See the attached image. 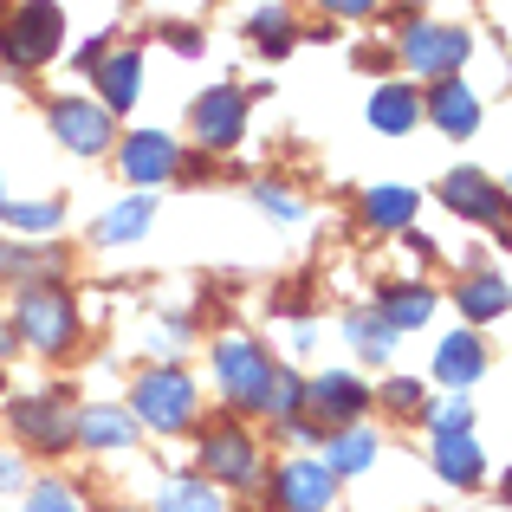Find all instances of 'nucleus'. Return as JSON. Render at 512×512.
<instances>
[{"instance_id":"nucleus-1","label":"nucleus","mask_w":512,"mask_h":512,"mask_svg":"<svg viewBox=\"0 0 512 512\" xmlns=\"http://www.w3.org/2000/svg\"><path fill=\"white\" fill-rule=\"evenodd\" d=\"M13 331L39 350V357H65L78 344V299L59 286H26L13 299Z\"/></svg>"},{"instance_id":"nucleus-2","label":"nucleus","mask_w":512,"mask_h":512,"mask_svg":"<svg viewBox=\"0 0 512 512\" xmlns=\"http://www.w3.org/2000/svg\"><path fill=\"white\" fill-rule=\"evenodd\" d=\"M130 415H137L143 428H156V435H182L188 422H195V383H188V370H143L137 383H130Z\"/></svg>"},{"instance_id":"nucleus-3","label":"nucleus","mask_w":512,"mask_h":512,"mask_svg":"<svg viewBox=\"0 0 512 512\" xmlns=\"http://www.w3.org/2000/svg\"><path fill=\"white\" fill-rule=\"evenodd\" d=\"M59 39H65L59 0H20V13L0 26V52H7L20 72H39V65L59 52Z\"/></svg>"},{"instance_id":"nucleus-4","label":"nucleus","mask_w":512,"mask_h":512,"mask_svg":"<svg viewBox=\"0 0 512 512\" xmlns=\"http://www.w3.org/2000/svg\"><path fill=\"white\" fill-rule=\"evenodd\" d=\"M273 370H279V363L266 357L253 338H221V344H214V376H221V389H227L234 409H260Z\"/></svg>"},{"instance_id":"nucleus-5","label":"nucleus","mask_w":512,"mask_h":512,"mask_svg":"<svg viewBox=\"0 0 512 512\" xmlns=\"http://www.w3.org/2000/svg\"><path fill=\"white\" fill-rule=\"evenodd\" d=\"M201 467H208V480H221V487H253L266 461H260V441H253L234 415H221V422L201 435Z\"/></svg>"},{"instance_id":"nucleus-6","label":"nucleus","mask_w":512,"mask_h":512,"mask_svg":"<svg viewBox=\"0 0 512 512\" xmlns=\"http://www.w3.org/2000/svg\"><path fill=\"white\" fill-rule=\"evenodd\" d=\"M188 124H195V143H201V150H234L240 130H247V91H234V85L201 91L195 111H188Z\"/></svg>"},{"instance_id":"nucleus-7","label":"nucleus","mask_w":512,"mask_h":512,"mask_svg":"<svg viewBox=\"0 0 512 512\" xmlns=\"http://www.w3.org/2000/svg\"><path fill=\"white\" fill-rule=\"evenodd\" d=\"M52 137H59L72 156H104L117 143L111 137V111L91 104V98H59L52 104Z\"/></svg>"},{"instance_id":"nucleus-8","label":"nucleus","mask_w":512,"mask_h":512,"mask_svg":"<svg viewBox=\"0 0 512 512\" xmlns=\"http://www.w3.org/2000/svg\"><path fill=\"white\" fill-rule=\"evenodd\" d=\"M467 52H474V39H467L461 26H409V33H402V59L428 78H454Z\"/></svg>"},{"instance_id":"nucleus-9","label":"nucleus","mask_w":512,"mask_h":512,"mask_svg":"<svg viewBox=\"0 0 512 512\" xmlns=\"http://www.w3.org/2000/svg\"><path fill=\"white\" fill-rule=\"evenodd\" d=\"M363 409H370V389H363L350 370H325V376L305 383V415L325 422V428H350Z\"/></svg>"},{"instance_id":"nucleus-10","label":"nucleus","mask_w":512,"mask_h":512,"mask_svg":"<svg viewBox=\"0 0 512 512\" xmlns=\"http://www.w3.org/2000/svg\"><path fill=\"white\" fill-rule=\"evenodd\" d=\"M13 428H20V441L39 448V454H65V448H72V409H65L59 396L13 402Z\"/></svg>"},{"instance_id":"nucleus-11","label":"nucleus","mask_w":512,"mask_h":512,"mask_svg":"<svg viewBox=\"0 0 512 512\" xmlns=\"http://www.w3.org/2000/svg\"><path fill=\"white\" fill-rule=\"evenodd\" d=\"M117 169L137 188H150V182H169L182 169V150H175V137H163V130H137L130 143H117Z\"/></svg>"},{"instance_id":"nucleus-12","label":"nucleus","mask_w":512,"mask_h":512,"mask_svg":"<svg viewBox=\"0 0 512 512\" xmlns=\"http://www.w3.org/2000/svg\"><path fill=\"white\" fill-rule=\"evenodd\" d=\"M273 500L286 512H325L338 500V480L325 474V461H286L273 474Z\"/></svg>"},{"instance_id":"nucleus-13","label":"nucleus","mask_w":512,"mask_h":512,"mask_svg":"<svg viewBox=\"0 0 512 512\" xmlns=\"http://www.w3.org/2000/svg\"><path fill=\"white\" fill-rule=\"evenodd\" d=\"M72 441H85V448H98V454H117V448L137 441V415L117 409V402H91V409L72 415Z\"/></svg>"},{"instance_id":"nucleus-14","label":"nucleus","mask_w":512,"mask_h":512,"mask_svg":"<svg viewBox=\"0 0 512 512\" xmlns=\"http://www.w3.org/2000/svg\"><path fill=\"white\" fill-rule=\"evenodd\" d=\"M441 201H448L454 214H467V221H500V182H493L487 169H454L448 182H441Z\"/></svg>"},{"instance_id":"nucleus-15","label":"nucleus","mask_w":512,"mask_h":512,"mask_svg":"<svg viewBox=\"0 0 512 512\" xmlns=\"http://www.w3.org/2000/svg\"><path fill=\"white\" fill-rule=\"evenodd\" d=\"M422 111L435 117L448 137H474V130H480V98L461 85V78H435V91H428Z\"/></svg>"},{"instance_id":"nucleus-16","label":"nucleus","mask_w":512,"mask_h":512,"mask_svg":"<svg viewBox=\"0 0 512 512\" xmlns=\"http://www.w3.org/2000/svg\"><path fill=\"white\" fill-rule=\"evenodd\" d=\"M98 91H104V111H130L143 98V59L137 46H117L98 59Z\"/></svg>"},{"instance_id":"nucleus-17","label":"nucleus","mask_w":512,"mask_h":512,"mask_svg":"<svg viewBox=\"0 0 512 512\" xmlns=\"http://www.w3.org/2000/svg\"><path fill=\"white\" fill-rule=\"evenodd\" d=\"M480 370H487V350H480L474 331H454V338H441V350H435V376H441L448 389H467Z\"/></svg>"},{"instance_id":"nucleus-18","label":"nucleus","mask_w":512,"mask_h":512,"mask_svg":"<svg viewBox=\"0 0 512 512\" xmlns=\"http://www.w3.org/2000/svg\"><path fill=\"white\" fill-rule=\"evenodd\" d=\"M435 474L448 480V487H474V480L487 474V461H480V441H474V435H435Z\"/></svg>"},{"instance_id":"nucleus-19","label":"nucleus","mask_w":512,"mask_h":512,"mask_svg":"<svg viewBox=\"0 0 512 512\" xmlns=\"http://www.w3.org/2000/svg\"><path fill=\"white\" fill-rule=\"evenodd\" d=\"M370 124L389 130V137H409V130L422 124V98H415L409 85H383V91L370 98Z\"/></svg>"},{"instance_id":"nucleus-20","label":"nucleus","mask_w":512,"mask_h":512,"mask_svg":"<svg viewBox=\"0 0 512 512\" xmlns=\"http://www.w3.org/2000/svg\"><path fill=\"white\" fill-rule=\"evenodd\" d=\"M376 461V435L370 428H331V448H325V474L344 480V474H363Z\"/></svg>"},{"instance_id":"nucleus-21","label":"nucleus","mask_w":512,"mask_h":512,"mask_svg":"<svg viewBox=\"0 0 512 512\" xmlns=\"http://www.w3.org/2000/svg\"><path fill=\"white\" fill-rule=\"evenodd\" d=\"M363 221H370V227H383V234L409 227V221H415V188H402V182L370 188V195H363Z\"/></svg>"},{"instance_id":"nucleus-22","label":"nucleus","mask_w":512,"mask_h":512,"mask_svg":"<svg viewBox=\"0 0 512 512\" xmlns=\"http://www.w3.org/2000/svg\"><path fill=\"white\" fill-rule=\"evenodd\" d=\"M344 338H350V350H357V357L389 363V350H396L402 331H389V325H383V312H350V318H344Z\"/></svg>"},{"instance_id":"nucleus-23","label":"nucleus","mask_w":512,"mask_h":512,"mask_svg":"<svg viewBox=\"0 0 512 512\" xmlns=\"http://www.w3.org/2000/svg\"><path fill=\"white\" fill-rule=\"evenodd\" d=\"M383 325L389 331H415V325H428V312H435V292L428 286H396V292H383Z\"/></svg>"},{"instance_id":"nucleus-24","label":"nucleus","mask_w":512,"mask_h":512,"mask_svg":"<svg viewBox=\"0 0 512 512\" xmlns=\"http://www.w3.org/2000/svg\"><path fill=\"white\" fill-rule=\"evenodd\" d=\"M143 227H150V195H130V201H117V208L104 214L98 240H104V247H130Z\"/></svg>"},{"instance_id":"nucleus-25","label":"nucleus","mask_w":512,"mask_h":512,"mask_svg":"<svg viewBox=\"0 0 512 512\" xmlns=\"http://www.w3.org/2000/svg\"><path fill=\"white\" fill-rule=\"evenodd\" d=\"M247 33H253V46H260L266 59H279V52H292V39H299V20H292L286 7H260Z\"/></svg>"},{"instance_id":"nucleus-26","label":"nucleus","mask_w":512,"mask_h":512,"mask_svg":"<svg viewBox=\"0 0 512 512\" xmlns=\"http://www.w3.org/2000/svg\"><path fill=\"white\" fill-rule=\"evenodd\" d=\"M454 299H461L467 318H500L506 312V279L500 273H474L461 292H454Z\"/></svg>"},{"instance_id":"nucleus-27","label":"nucleus","mask_w":512,"mask_h":512,"mask_svg":"<svg viewBox=\"0 0 512 512\" xmlns=\"http://www.w3.org/2000/svg\"><path fill=\"white\" fill-rule=\"evenodd\" d=\"M156 512H227V506H221V493H214L208 480H169Z\"/></svg>"},{"instance_id":"nucleus-28","label":"nucleus","mask_w":512,"mask_h":512,"mask_svg":"<svg viewBox=\"0 0 512 512\" xmlns=\"http://www.w3.org/2000/svg\"><path fill=\"white\" fill-rule=\"evenodd\" d=\"M0 214H7L13 227H26V234H52V227L65 221L59 201H13V195H0Z\"/></svg>"},{"instance_id":"nucleus-29","label":"nucleus","mask_w":512,"mask_h":512,"mask_svg":"<svg viewBox=\"0 0 512 512\" xmlns=\"http://www.w3.org/2000/svg\"><path fill=\"white\" fill-rule=\"evenodd\" d=\"M266 415H279V422H292V415H305V376L292 370H273V383H266Z\"/></svg>"},{"instance_id":"nucleus-30","label":"nucleus","mask_w":512,"mask_h":512,"mask_svg":"<svg viewBox=\"0 0 512 512\" xmlns=\"http://www.w3.org/2000/svg\"><path fill=\"white\" fill-rule=\"evenodd\" d=\"M26 512H85V500H78L72 487H59V480H39V487L26 493Z\"/></svg>"},{"instance_id":"nucleus-31","label":"nucleus","mask_w":512,"mask_h":512,"mask_svg":"<svg viewBox=\"0 0 512 512\" xmlns=\"http://www.w3.org/2000/svg\"><path fill=\"white\" fill-rule=\"evenodd\" d=\"M428 428H435V435H467V428H474V409H467L461 396L435 402V409H428Z\"/></svg>"},{"instance_id":"nucleus-32","label":"nucleus","mask_w":512,"mask_h":512,"mask_svg":"<svg viewBox=\"0 0 512 512\" xmlns=\"http://www.w3.org/2000/svg\"><path fill=\"white\" fill-rule=\"evenodd\" d=\"M260 208H266V214H273V221H299V214H305V201H299V195H292V188H279V182H266V188H260Z\"/></svg>"},{"instance_id":"nucleus-33","label":"nucleus","mask_w":512,"mask_h":512,"mask_svg":"<svg viewBox=\"0 0 512 512\" xmlns=\"http://www.w3.org/2000/svg\"><path fill=\"white\" fill-rule=\"evenodd\" d=\"M383 402H389V409H402V415H415V409H422V383H409V376H396V383L383 389Z\"/></svg>"},{"instance_id":"nucleus-34","label":"nucleus","mask_w":512,"mask_h":512,"mask_svg":"<svg viewBox=\"0 0 512 512\" xmlns=\"http://www.w3.org/2000/svg\"><path fill=\"white\" fill-rule=\"evenodd\" d=\"M156 350H163V357H175V350H182L188 344V318H169V325L163 331H156V338H150Z\"/></svg>"},{"instance_id":"nucleus-35","label":"nucleus","mask_w":512,"mask_h":512,"mask_svg":"<svg viewBox=\"0 0 512 512\" xmlns=\"http://www.w3.org/2000/svg\"><path fill=\"white\" fill-rule=\"evenodd\" d=\"M325 13H338V20H363V13L376 7V0H318Z\"/></svg>"},{"instance_id":"nucleus-36","label":"nucleus","mask_w":512,"mask_h":512,"mask_svg":"<svg viewBox=\"0 0 512 512\" xmlns=\"http://www.w3.org/2000/svg\"><path fill=\"white\" fill-rule=\"evenodd\" d=\"M169 46H175V52H188V59H195V52H201V33H195V26H175V33H169Z\"/></svg>"},{"instance_id":"nucleus-37","label":"nucleus","mask_w":512,"mask_h":512,"mask_svg":"<svg viewBox=\"0 0 512 512\" xmlns=\"http://www.w3.org/2000/svg\"><path fill=\"white\" fill-rule=\"evenodd\" d=\"M0 273H13V247H7V240H0Z\"/></svg>"},{"instance_id":"nucleus-38","label":"nucleus","mask_w":512,"mask_h":512,"mask_svg":"<svg viewBox=\"0 0 512 512\" xmlns=\"http://www.w3.org/2000/svg\"><path fill=\"white\" fill-rule=\"evenodd\" d=\"M0 357H13V331H0Z\"/></svg>"},{"instance_id":"nucleus-39","label":"nucleus","mask_w":512,"mask_h":512,"mask_svg":"<svg viewBox=\"0 0 512 512\" xmlns=\"http://www.w3.org/2000/svg\"><path fill=\"white\" fill-rule=\"evenodd\" d=\"M124 512H137V506H124Z\"/></svg>"}]
</instances>
